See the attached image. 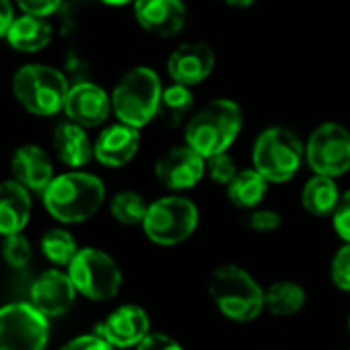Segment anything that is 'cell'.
Returning <instances> with one entry per match:
<instances>
[{
    "label": "cell",
    "instance_id": "1",
    "mask_svg": "<svg viewBox=\"0 0 350 350\" xmlns=\"http://www.w3.org/2000/svg\"><path fill=\"white\" fill-rule=\"evenodd\" d=\"M105 202V186L93 173L68 171L62 173L44 194L46 211L60 223H85L99 213Z\"/></svg>",
    "mask_w": 350,
    "mask_h": 350
},
{
    "label": "cell",
    "instance_id": "2",
    "mask_svg": "<svg viewBox=\"0 0 350 350\" xmlns=\"http://www.w3.org/2000/svg\"><path fill=\"white\" fill-rule=\"evenodd\" d=\"M208 293L219 311L235 323H250L258 319L266 307V291L237 264H223L215 268L208 280Z\"/></svg>",
    "mask_w": 350,
    "mask_h": 350
},
{
    "label": "cell",
    "instance_id": "3",
    "mask_svg": "<svg viewBox=\"0 0 350 350\" xmlns=\"http://www.w3.org/2000/svg\"><path fill=\"white\" fill-rule=\"evenodd\" d=\"M243 128V111L233 99H215L186 124V144L204 159L223 154Z\"/></svg>",
    "mask_w": 350,
    "mask_h": 350
},
{
    "label": "cell",
    "instance_id": "4",
    "mask_svg": "<svg viewBox=\"0 0 350 350\" xmlns=\"http://www.w3.org/2000/svg\"><path fill=\"white\" fill-rule=\"evenodd\" d=\"M163 85L159 75L148 66L128 70L111 91V111L120 124L136 130L144 128L159 113Z\"/></svg>",
    "mask_w": 350,
    "mask_h": 350
},
{
    "label": "cell",
    "instance_id": "5",
    "mask_svg": "<svg viewBox=\"0 0 350 350\" xmlns=\"http://www.w3.org/2000/svg\"><path fill=\"white\" fill-rule=\"evenodd\" d=\"M252 161L254 169L268 184H286L305 161V144L293 130L272 126L256 138Z\"/></svg>",
    "mask_w": 350,
    "mask_h": 350
},
{
    "label": "cell",
    "instance_id": "6",
    "mask_svg": "<svg viewBox=\"0 0 350 350\" xmlns=\"http://www.w3.org/2000/svg\"><path fill=\"white\" fill-rule=\"evenodd\" d=\"M70 85L66 77L46 64H25L13 77V93L33 116H56L66 105Z\"/></svg>",
    "mask_w": 350,
    "mask_h": 350
},
{
    "label": "cell",
    "instance_id": "7",
    "mask_svg": "<svg viewBox=\"0 0 350 350\" xmlns=\"http://www.w3.org/2000/svg\"><path fill=\"white\" fill-rule=\"evenodd\" d=\"M200 223L198 206L184 196H163L148 204V213L142 223L144 235L163 247L180 245L190 239Z\"/></svg>",
    "mask_w": 350,
    "mask_h": 350
},
{
    "label": "cell",
    "instance_id": "8",
    "mask_svg": "<svg viewBox=\"0 0 350 350\" xmlns=\"http://www.w3.org/2000/svg\"><path fill=\"white\" fill-rule=\"evenodd\" d=\"M68 276L77 293L91 301H109L122 288V270L118 262L97 247L81 250L68 266Z\"/></svg>",
    "mask_w": 350,
    "mask_h": 350
},
{
    "label": "cell",
    "instance_id": "9",
    "mask_svg": "<svg viewBox=\"0 0 350 350\" xmlns=\"http://www.w3.org/2000/svg\"><path fill=\"white\" fill-rule=\"evenodd\" d=\"M305 163L313 175L340 178L350 171V130L338 122L319 124L305 142Z\"/></svg>",
    "mask_w": 350,
    "mask_h": 350
},
{
    "label": "cell",
    "instance_id": "10",
    "mask_svg": "<svg viewBox=\"0 0 350 350\" xmlns=\"http://www.w3.org/2000/svg\"><path fill=\"white\" fill-rule=\"evenodd\" d=\"M50 323L31 303L0 307V350H46Z\"/></svg>",
    "mask_w": 350,
    "mask_h": 350
},
{
    "label": "cell",
    "instance_id": "11",
    "mask_svg": "<svg viewBox=\"0 0 350 350\" xmlns=\"http://www.w3.org/2000/svg\"><path fill=\"white\" fill-rule=\"evenodd\" d=\"M154 173L157 180L173 192L192 190L206 175V159L188 144L173 146L159 157Z\"/></svg>",
    "mask_w": 350,
    "mask_h": 350
},
{
    "label": "cell",
    "instance_id": "12",
    "mask_svg": "<svg viewBox=\"0 0 350 350\" xmlns=\"http://www.w3.org/2000/svg\"><path fill=\"white\" fill-rule=\"evenodd\" d=\"M95 334L113 348H138L150 334V319L140 305H120L97 325Z\"/></svg>",
    "mask_w": 350,
    "mask_h": 350
},
{
    "label": "cell",
    "instance_id": "13",
    "mask_svg": "<svg viewBox=\"0 0 350 350\" xmlns=\"http://www.w3.org/2000/svg\"><path fill=\"white\" fill-rule=\"evenodd\" d=\"M215 62V50L206 42H186L171 52L167 60V72L175 85L190 89L211 77Z\"/></svg>",
    "mask_w": 350,
    "mask_h": 350
},
{
    "label": "cell",
    "instance_id": "14",
    "mask_svg": "<svg viewBox=\"0 0 350 350\" xmlns=\"http://www.w3.org/2000/svg\"><path fill=\"white\" fill-rule=\"evenodd\" d=\"M64 111L68 116V122L81 128H95L109 118L111 97L99 85L83 81L70 87Z\"/></svg>",
    "mask_w": 350,
    "mask_h": 350
},
{
    "label": "cell",
    "instance_id": "15",
    "mask_svg": "<svg viewBox=\"0 0 350 350\" xmlns=\"http://www.w3.org/2000/svg\"><path fill=\"white\" fill-rule=\"evenodd\" d=\"M138 25L157 38H173L186 25V5L182 0H134Z\"/></svg>",
    "mask_w": 350,
    "mask_h": 350
},
{
    "label": "cell",
    "instance_id": "16",
    "mask_svg": "<svg viewBox=\"0 0 350 350\" xmlns=\"http://www.w3.org/2000/svg\"><path fill=\"white\" fill-rule=\"evenodd\" d=\"M31 305L44 313L46 317H60L64 315L77 299V288L68 276V272L60 270H46L33 284H31Z\"/></svg>",
    "mask_w": 350,
    "mask_h": 350
},
{
    "label": "cell",
    "instance_id": "17",
    "mask_svg": "<svg viewBox=\"0 0 350 350\" xmlns=\"http://www.w3.org/2000/svg\"><path fill=\"white\" fill-rule=\"evenodd\" d=\"M15 182H19L25 190L33 194H46L50 184L54 182V167L50 157L38 144H23L15 150L11 163Z\"/></svg>",
    "mask_w": 350,
    "mask_h": 350
},
{
    "label": "cell",
    "instance_id": "18",
    "mask_svg": "<svg viewBox=\"0 0 350 350\" xmlns=\"http://www.w3.org/2000/svg\"><path fill=\"white\" fill-rule=\"evenodd\" d=\"M140 148V134L136 128L126 124H113L105 128L95 144H93V157L105 165V167H124L128 165Z\"/></svg>",
    "mask_w": 350,
    "mask_h": 350
},
{
    "label": "cell",
    "instance_id": "19",
    "mask_svg": "<svg viewBox=\"0 0 350 350\" xmlns=\"http://www.w3.org/2000/svg\"><path fill=\"white\" fill-rule=\"evenodd\" d=\"M31 217V192L19 182L9 180L0 184V235H19Z\"/></svg>",
    "mask_w": 350,
    "mask_h": 350
},
{
    "label": "cell",
    "instance_id": "20",
    "mask_svg": "<svg viewBox=\"0 0 350 350\" xmlns=\"http://www.w3.org/2000/svg\"><path fill=\"white\" fill-rule=\"evenodd\" d=\"M7 42L13 50L23 54L42 52L52 42V25L44 17H33V15L15 17L11 29L7 31Z\"/></svg>",
    "mask_w": 350,
    "mask_h": 350
},
{
    "label": "cell",
    "instance_id": "21",
    "mask_svg": "<svg viewBox=\"0 0 350 350\" xmlns=\"http://www.w3.org/2000/svg\"><path fill=\"white\" fill-rule=\"evenodd\" d=\"M54 150L58 159L68 167H85L93 159V144L85 132V128L62 122L54 130Z\"/></svg>",
    "mask_w": 350,
    "mask_h": 350
},
{
    "label": "cell",
    "instance_id": "22",
    "mask_svg": "<svg viewBox=\"0 0 350 350\" xmlns=\"http://www.w3.org/2000/svg\"><path fill=\"white\" fill-rule=\"evenodd\" d=\"M340 196L342 194L336 186V180L323 178V175H313L303 186L301 204L311 217H329L334 215Z\"/></svg>",
    "mask_w": 350,
    "mask_h": 350
},
{
    "label": "cell",
    "instance_id": "23",
    "mask_svg": "<svg viewBox=\"0 0 350 350\" xmlns=\"http://www.w3.org/2000/svg\"><path fill=\"white\" fill-rule=\"evenodd\" d=\"M227 198L233 206L243 211H256L268 194V182L256 169H243L225 188Z\"/></svg>",
    "mask_w": 350,
    "mask_h": 350
},
{
    "label": "cell",
    "instance_id": "24",
    "mask_svg": "<svg viewBox=\"0 0 350 350\" xmlns=\"http://www.w3.org/2000/svg\"><path fill=\"white\" fill-rule=\"evenodd\" d=\"M194 109V95L184 85H171L163 89L161 101H159V113L157 118L169 126V128H180L190 122Z\"/></svg>",
    "mask_w": 350,
    "mask_h": 350
},
{
    "label": "cell",
    "instance_id": "25",
    "mask_svg": "<svg viewBox=\"0 0 350 350\" xmlns=\"http://www.w3.org/2000/svg\"><path fill=\"white\" fill-rule=\"evenodd\" d=\"M307 293L299 282L276 280L266 288V309L276 317H291L305 307Z\"/></svg>",
    "mask_w": 350,
    "mask_h": 350
},
{
    "label": "cell",
    "instance_id": "26",
    "mask_svg": "<svg viewBox=\"0 0 350 350\" xmlns=\"http://www.w3.org/2000/svg\"><path fill=\"white\" fill-rule=\"evenodd\" d=\"M109 211H111V217L118 223H122L126 227H134V225L144 223V217L148 213V204L138 192L124 190V192H118L111 198Z\"/></svg>",
    "mask_w": 350,
    "mask_h": 350
},
{
    "label": "cell",
    "instance_id": "27",
    "mask_svg": "<svg viewBox=\"0 0 350 350\" xmlns=\"http://www.w3.org/2000/svg\"><path fill=\"white\" fill-rule=\"evenodd\" d=\"M42 252L54 266H70L81 252L77 239L64 229H52L42 237Z\"/></svg>",
    "mask_w": 350,
    "mask_h": 350
},
{
    "label": "cell",
    "instance_id": "28",
    "mask_svg": "<svg viewBox=\"0 0 350 350\" xmlns=\"http://www.w3.org/2000/svg\"><path fill=\"white\" fill-rule=\"evenodd\" d=\"M3 258L5 262L15 268V270H21L29 264L31 260V243L25 235H11V237H5V243H3Z\"/></svg>",
    "mask_w": 350,
    "mask_h": 350
},
{
    "label": "cell",
    "instance_id": "29",
    "mask_svg": "<svg viewBox=\"0 0 350 350\" xmlns=\"http://www.w3.org/2000/svg\"><path fill=\"white\" fill-rule=\"evenodd\" d=\"M237 173H239V169H237V165H235V161H233V157L229 152L206 159V175L219 186L227 188L235 180Z\"/></svg>",
    "mask_w": 350,
    "mask_h": 350
},
{
    "label": "cell",
    "instance_id": "30",
    "mask_svg": "<svg viewBox=\"0 0 350 350\" xmlns=\"http://www.w3.org/2000/svg\"><path fill=\"white\" fill-rule=\"evenodd\" d=\"M329 276L340 291L350 293V243H344L334 254L329 264Z\"/></svg>",
    "mask_w": 350,
    "mask_h": 350
},
{
    "label": "cell",
    "instance_id": "31",
    "mask_svg": "<svg viewBox=\"0 0 350 350\" xmlns=\"http://www.w3.org/2000/svg\"><path fill=\"white\" fill-rule=\"evenodd\" d=\"M332 223H334V231L338 233V237L344 243H350V190H346L340 196V202L332 215Z\"/></svg>",
    "mask_w": 350,
    "mask_h": 350
},
{
    "label": "cell",
    "instance_id": "32",
    "mask_svg": "<svg viewBox=\"0 0 350 350\" xmlns=\"http://www.w3.org/2000/svg\"><path fill=\"white\" fill-rule=\"evenodd\" d=\"M247 225L256 233H272V231L280 229L282 217L272 208H256V211H252V215L247 219Z\"/></svg>",
    "mask_w": 350,
    "mask_h": 350
},
{
    "label": "cell",
    "instance_id": "33",
    "mask_svg": "<svg viewBox=\"0 0 350 350\" xmlns=\"http://www.w3.org/2000/svg\"><path fill=\"white\" fill-rule=\"evenodd\" d=\"M17 7L23 11V15H33V17H50L58 7L62 5V0H15Z\"/></svg>",
    "mask_w": 350,
    "mask_h": 350
},
{
    "label": "cell",
    "instance_id": "34",
    "mask_svg": "<svg viewBox=\"0 0 350 350\" xmlns=\"http://www.w3.org/2000/svg\"><path fill=\"white\" fill-rule=\"evenodd\" d=\"M60 350H116L111 344H107L101 336L97 334H85L79 338H72L66 342Z\"/></svg>",
    "mask_w": 350,
    "mask_h": 350
},
{
    "label": "cell",
    "instance_id": "35",
    "mask_svg": "<svg viewBox=\"0 0 350 350\" xmlns=\"http://www.w3.org/2000/svg\"><path fill=\"white\" fill-rule=\"evenodd\" d=\"M136 350H186V348L175 338H171V336L150 332Z\"/></svg>",
    "mask_w": 350,
    "mask_h": 350
},
{
    "label": "cell",
    "instance_id": "36",
    "mask_svg": "<svg viewBox=\"0 0 350 350\" xmlns=\"http://www.w3.org/2000/svg\"><path fill=\"white\" fill-rule=\"evenodd\" d=\"M15 21V9L11 0H0V38H7V31L11 29Z\"/></svg>",
    "mask_w": 350,
    "mask_h": 350
},
{
    "label": "cell",
    "instance_id": "37",
    "mask_svg": "<svg viewBox=\"0 0 350 350\" xmlns=\"http://www.w3.org/2000/svg\"><path fill=\"white\" fill-rule=\"evenodd\" d=\"M225 3L229 7H235V9H247L256 3V0H225Z\"/></svg>",
    "mask_w": 350,
    "mask_h": 350
},
{
    "label": "cell",
    "instance_id": "38",
    "mask_svg": "<svg viewBox=\"0 0 350 350\" xmlns=\"http://www.w3.org/2000/svg\"><path fill=\"white\" fill-rule=\"evenodd\" d=\"M103 5H109V7H124V5H130L134 0H99Z\"/></svg>",
    "mask_w": 350,
    "mask_h": 350
},
{
    "label": "cell",
    "instance_id": "39",
    "mask_svg": "<svg viewBox=\"0 0 350 350\" xmlns=\"http://www.w3.org/2000/svg\"><path fill=\"white\" fill-rule=\"evenodd\" d=\"M348 329H350V315H348Z\"/></svg>",
    "mask_w": 350,
    "mask_h": 350
}]
</instances>
